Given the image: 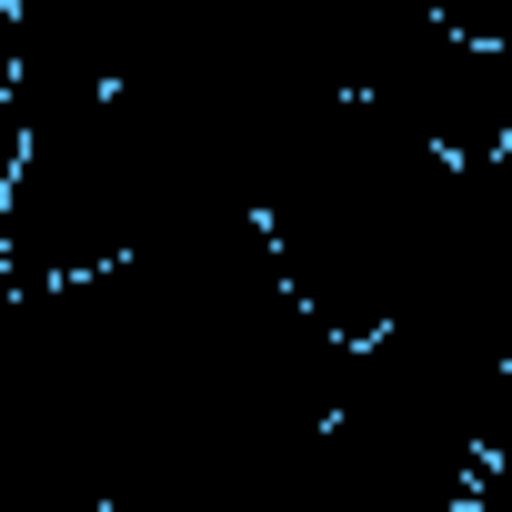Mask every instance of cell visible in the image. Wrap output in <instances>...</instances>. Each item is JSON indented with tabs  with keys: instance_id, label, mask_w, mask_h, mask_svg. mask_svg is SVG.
I'll return each instance as SVG.
<instances>
[{
	"instance_id": "6da1fadb",
	"label": "cell",
	"mask_w": 512,
	"mask_h": 512,
	"mask_svg": "<svg viewBox=\"0 0 512 512\" xmlns=\"http://www.w3.org/2000/svg\"><path fill=\"white\" fill-rule=\"evenodd\" d=\"M452 181H462V161H442L432 141L392 131L362 101H342L292 151V171L272 181L262 221H272V251H282L292 292L342 342H372L422 292L432 251H442V221H452Z\"/></svg>"
},
{
	"instance_id": "7a4b0ae2",
	"label": "cell",
	"mask_w": 512,
	"mask_h": 512,
	"mask_svg": "<svg viewBox=\"0 0 512 512\" xmlns=\"http://www.w3.org/2000/svg\"><path fill=\"white\" fill-rule=\"evenodd\" d=\"M352 101L432 141L442 161H482L512 141V41H472L422 0H372L352 51Z\"/></svg>"
},
{
	"instance_id": "3957f363",
	"label": "cell",
	"mask_w": 512,
	"mask_h": 512,
	"mask_svg": "<svg viewBox=\"0 0 512 512\" xmlns=\"http://www.w3.org/2000/svg\"><path fill=\"white\" fill-rule=\"evenodd\" d=\"M422 11H442V21L472 31V41H512V0H422Z\"/></svg>"
}]
</instances>
